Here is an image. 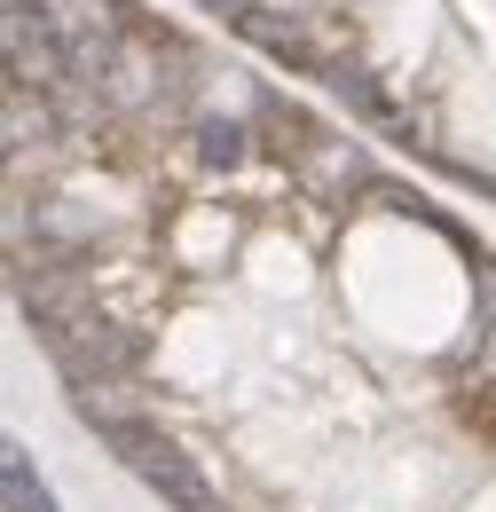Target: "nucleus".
<instances>
[{
    "mask_svg": "<svg viewBox=\"0 0 496 512\" xmlns=\"http://www.w3.org/2000/svg\"><path fill=\"white\" fill-rule=\"evenodd\" d=\"M0 512H56V489L40 481V465L24 457V442L0 449Z\"/></svg>",
    "mask_w": 496,
    "mask_h": 512,
    "instance_id": "6",
    "label": "nucleus"
},
{
    "mask_svg": "<svg viewBox=\"0 0 496 512\" xmlns=\"http://www.w3.org/2000/svg\"><path fill=\"white\" fill-rule=\"evenodd\" d=\"M457 418L496 449V379H457Z\"/></svg>",
    "mask_w": 496,
    "mask_h": 512,
    "instance_id": "8",
    "label": "nucleus"
},
{
    "mask_svg": "<svg viewBox=\"0 0 496 512\" xmlns=\"http://www.w3.org/2000/svg\"><path fill=\"white\" fill-rule=\"evenodd\" d=\"M189 158H197V174L229 182V174L260 166L268 150H260V127H252V119H237V111H205V119L189 127Z\"/></svg>",
    "mask_w": 496,
    "mask_h": 512,
    "instance_id": "4",
    "label": "nucleus"
},
{
    "mask_svg": "<svg viewBox=\"0 0 496 512\" xmlns=\"http://www.w3.org/2000/svg\"><path fill=\"white\" fill-rule=\"evenodd\" d=\"M323 87H331V103H339V111H355V119H378V127H386V111H394L371 64H339L331 79H323Z\"/></svg>",
    "mask_w": 496,
    "mask_h": 512,
    "instance_id": "7",
    "label": "nucleus"
},
{
    "mask_svg": "<svg viewBox=\"0 0 496 512\" xmlns=\"http://www.w3.org/2000/svg\"><path fill=\"white\" fill-rule=\"evenodd\" d=\"M103 449H111V457H119L166 512H229V505H221V489H213V473H205L166 426L134 418V426H119V434H103Z\"/></svg>",
    "mask_w": 496,
    "mask_h": 512,
    "instance_id": "1",
    "label": "nucleus"
},
{
    "mask_svg": "<svg viewBox=\"0 0 496 512\" xmlns=\"http://www.w3.org/2000/svg\"><path fill=\"white\" fill-rule=\"evenodd\" d=\"M197 8H213V16H221V24H229V32H237V24H245L252 8H260V0H197Z\"/></svg>",
    "mask_w": 496,
    "mask_h": 512,
    "instance_id": "9",
    "label": "nucleus"
},
{
    "mask_svg": "<svg viewBox=\"0 0 496 512\" xmlns=\"http://www.w3.org/2000/svg\"><path fill=\"white\" fill-rule=\"evenodd\" d=\"M150 245L174 260V268H221L237 245V221L221 197H166L158 221H150Z\"/></svg>",
    "mask_w": 496,
    "mask_h": 512,
    "instance_id": "2",
    "label": "nucleus"
},
{
    "mask_svg": "<svg viewBox=\"0 0 496 512\" xmlns=\"http://www.w3.org/2000/svg\"><path fill=\"white\" fill-rule=\"evenodd\" d=\"M292 182H300V197H347V190H378V166L363 150V134L315 119L308 142L292 150Z\"/></svg>",
    "mask_w": 496,
    "mask_h": 512,
    "instance_id": "3",
    "label": "nucleus"
},
{
    "mask_svg": "<svg viewBox=\"0 0 496 512\" xmlns=\"http://www.w3.org/2000/svg\"><path fill=\"white\" fill-rule=\"evenodd\" d=\"M71 394V418L95 426V434H119L142 418V379H87V386H63Z\"/></svg>",
    "mask_w": 496,
    "mask_h": 512,
    "instance_id": "5",
    "label": "nucleus"
}]
</instances>
